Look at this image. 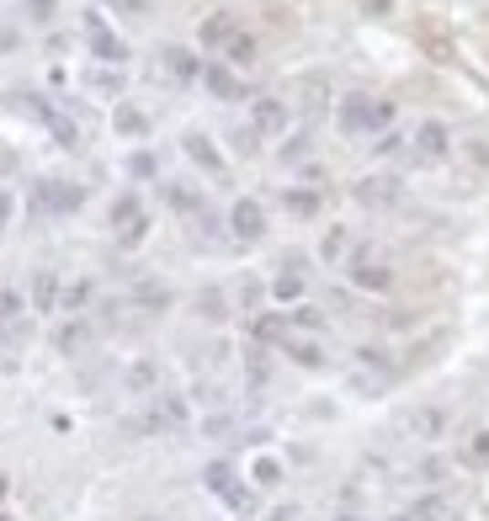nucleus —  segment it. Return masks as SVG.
<instances>
[{
  "label": "nucleus",
  "mask_w": 489,
  "mask_h": 521,
  "mask_svg": "<svg viewBox=\"0 0 489 521\" xmlns=\"http://www.w3.org/2000/svg\"><path fill=\"white\" fill-rule=\"evenodd\" d=\"M336 123H340V133H346V139L389 133V123H394V101H383V96H367V91H351V96H340Z\"/></svg>",
  "instance_id": "obj_1"
},
{
  "label": "nucleus",
  "mask_w": 489,
  "mask_h": 521,
  "mask_svg": "<svg viewBox=\"0 0 489 521\" xmlns=\"http://www.w3.org/2000/svg\"><path fill=\"white\" fill-rule=\"evenodd\" d=\"M346 282L357 287V293H389L394 287V266H389V255L372 245H357L346 255Z\"/></svg>",
  "instance_id": "obj_2"
},
{
  "label": "nucleus",
  "mask_w": 489,
  "mask_h": 521,
  "mask_svg": "<svg viewBox=\"0 0 489 521\" xmlns=\"http://www.w3.org/2000/svg\"><path fill=\"white\" fill-rule=\"evenodd\" d=\"M203 485H208V495H218V500H224L234 516H244V511L255 505V490H250L240 474H234V463H229V458H213V463H208V468H203Z\"/></svg>",
  "instance_id": "obj_3"
},
{
  "label": "nucleus",
  "mask_w": 489,
  "mask_h": 521,
  "mask_svg": "<svg viewBox=\"0 0 489 521\" xmlns=\"http://www.w3.org/2000/svg\"><path fill=\"white\" fill-rule=\"evenodd\" d=\"M107 224H112V234H118V245H122V250L144 245V234H150L144 197H139V192H122L118 203H112V214H107Z\"/></svg>",
  "instance_id": "obj_4"
},
{
  "label": "nucleus",
  "mask_w": 489,
  "mask_h": 521,
  "mask_svg": "<svg viewBox=\"0 0 489 521\" xmlns=\"http://www.w3.org/2000/svg\"><path fill=\"white\" fill-rule=\"evenodd\" d=\"M389 378H394V372H389V357L367 346V351H357V368L346 372V389L357 399H383L389 394Z\"/></svg>",
  "instance_id": "obj_5"
},
{
  "label": "nucleus",
  "mask_w": 489,
  "mask_h": 521,
  "mask_svg": "<svg viewBox=\"0 0 489 521\" xmlns=\"http://www.w3.org/2000/svg\"><path fill=\"white\" fill-rule=\"evenodd\" d=\"M86 48H91V59H101V64H128V43H122L118 32L101 22V11H86Z\"/></svg>",
  "instance_id": "obj_6"
},
{
  "label": "nucleus",
  "mask_w": 489,
  "mask_h": 521,
  "mask_svg": "<svg viewBox=\"0 0 489 521\" xmlns=\"http://www.w3.org/2000/svg\"><path fill=\"white\" fill-rule=\"evenodd\" d=\"M293 123V107L282 101V96H255L250 101V128H255V139H276V133H287Z\"/></svg>",
  "instance_id": "obj_7"
},
{
  "label": "nucleus",
  "mask_w": 489,
  "mask_h": 521,
  "mask_svg": "<svg viewBox=\"0 0 489 521\" xmlns=\"http://www.w3.org/2000/svg\"><path fill=\"white\" fill-rule=\"evenodd\" d=\"M32 203H37V214H75L86 203V186L80 182H37Z\"/></svg>",
  "instance_id": "obj_8"
},
{
  "label": "nucleus",
  "mask_w": 489,
  "mask_h": 521,
  "mask_svg": "<svg viewBox=\"0 0 489 521\" xmlns=\"http://www.w3.org/2000/svg\"><path fill=\"white\" fill-rule=\"evenodd\" d=\"M192 421V410H186L182 394H154L150 399V415L139 421V431H182Z\"/></svg>",
  "instance_id": "obj_9"
},
{
  "label": "nucleus",
  "mask_w": 489,
  "mask_h": 521,
  "mask_svg": "<svg viewBox=\"0 0 489 521\" xmlns=\"http://www.w3.org/2000/svg\"><path fill=\"white\" fill-rule=\"evenodd\" d=\"M229 234L244 240V245L261 240V234H266V208H261L255 197H234V203H229Z\"/></svg>",
  "instance_id": "obj_10"
},
{
  "label": "nucleus",
  "mask_w": 489,
  "mask_h": 521,
  "mask_svg": "<svg viewBox=\"0 0 489 521\" xmlns=\"http://www.w3.org/2000/svg\"><path fill=\"white\" fill-rule=\"evenodd\" d=\"M203 86L213 91V101H250V86L240 80V69H229L224 59L203 64Z\"/></svg>",
  "instance_id": "obj_11"
},
{
  "label": "nucleus",
  "mask_w": 489,
  "mask_h": 521,
  "mask_svg": "<svg viewBox=\"0 0 489 521\" xmlns=\"http://www.w3.org/2000/svg\"><path fill=\"white\" fill-rule=\"evenodd\" d=\"M410 144H415V160H421V165H436V160H447V150H453V133H447V123H436V118H426V123L415 128V139H410Z\"/></svg>",
  "instance_id": "obj_12"
},
{
  "label": "nucleus",
  "mask_w": 489,
  "mask_h": 521,
  "mask_svg": "<svg viewBox=\"0 0 489 521\" xmlns=\"http://www.w3.org/2000/svg\"><path fill=\"white\" fill-rule=\"evenodd\" d=\"M160 69H165L176 86H192V80H203V59H197V48H182V43L160 48Z\"/></svg>",
  "instance_id": "obj_13"
},
{
  "label": "nucleus",
  "mask_w": 489,
  "mask_h": 521,
  "mask_svg": "<svg viewBox=\"0 0 489 521\" xmlns=\"http://www.w3.org/2000/svg\"><path fill=\"white\" fill-rule=\"evenodd\" d=\"M182 154L197 165V171H208V176H224V165H229V160L218 154L213 139H208V133H197V128H192V133H182Z\"/></svg>",
  "instance_id": "obj_14"
},
{
  "label": "nucleus",
  "mask_w": 489,
  "mask_h": 521,
  "mask_svg": "<svg viewBox=\"0 0 489 521\" xmlns=\"http://www.w3.org/2000/svg\"><path fill=\"white\" fill-rule=\"evenodd\" d=\"M282 357H293L298 368H308V372H319V368H330V351L319 346V336H282Z\"/></svg>",
  "instance_id": "obj_15"
},
{
  "label": "nucleus",
  "mask_w": 489,
  "mask_h": 521,
  "mask_svg": "<svg viewBox=\"0 0 489 521\" xmlns=\"http://www.w3.org/2000/svg\"><path fill=\"white\" fill-rule=\"evenodd\" d=\"M351 197H357L362 208H394L399 203V176H362V182L351 186Z\"/></svg>",
  "instance_id": "obj_16"
},
{
  "label": "nucleus",
  "mask_w": 489,
  "mask_h": 521,
  "mask_svg": "<svg viewBox=\"0 0 489 521\" xmlns=\"http://www.w3.org/2000/svg\"><path fill=\"white\" fill-rule=\"evenodd\" d=\"M54 346H59L64 357H80V351L91 346V325H86V314H64V325L54 330Z\"/></svg>",
  "instance_id": "obj_17"
},
{
  "label": "nucleus",
  "mask_w": 489,
  "mask_h": 521,
  "mask_svg": "<svg viewBox=\"0 0 489 521\" xmlns=\"http://www.w3.org/2000/svg\"><path fill=\"white\" fill-rule=\"evenodd\" d=\"M234 16H229V11H208V16H203V27H197V43H203V48H213V54H224V43H229V37H234Z\"/></svg>",
  "instance_id": "obj_18"
},
{
  "label": "nucleus",
  "mask_w": 489,
  "mask_h": 521,
  "mask_svg": "<svg viewBox=\"0 0 489 521\" xmlns=\"http://www.w3.org/2000/svg\"><path fill=\"white\" fill-rule=\"evenodd\" d=\"M304 287H308L304 261H287V266L272 276V298H276V304H298V298H304Z\"/></svg>",
  "instance_id": "obj_19"
},
{
  "label": "nucleus",
  "mask_w": 489,
  "mask_h": 521,
  "mask_svg": "<svg viewBox=\"0 0 489 521\" xmlns=\"http://www.w3.org/2000/svg\"><path fill=\"white\" fill-rule=\"evenodd\" d=\"M59 298H64L59 272H37L32 276V304H37V314H59Z\"/></svg>",
  "instance_id": "obj_20"
},
{
  "label": "nucleus",
  "mask_w": 489,
  "mask_h": 521,
  "mask_svg": "<svg viewBox=\"0 0 489 521\" xmlns=\"http://www.w3.org/2000/svg\"><path fill=\"white\" fill-rule=\"evenodd\" d=\"M282 208H287L293 218H319L325 197H319L314 186H287V192H282Z\"/></svg>",
  "instance_id": "obj_21"
},
{
  "label": "nucleus",
  "mask_w": 489,
  "mask_h": 521,
  "mask_svg": "<svg viewBox=\"0 0 489 521\" xmlns=\"http://www.w3.org/2000/svg\"><path fill=\"white\" fill-rule=\"evenodd\" d=\"M165 203H171L182 218L203 214V192H197V186H186V182H165Z\"/></svg>",
  "instance_id": "obj_22"
},
{
  "label": "nucleus",
  "mask_w": 489,
  "mask_h": 521,
  "mask_svg": "<svg viewBox=\"0 0 489 521\" xmlns=\"http://www.w3.org/2000/svg\"><path fill=\"white\" fill-rule=\"evenodd\" d=\"M404 431H410V436H421V442H436V436L447 431V415H442V410H410Z\"/></svg>",
  "instance_id": "obj_23"
},
{
  "label": "nucleus",
  "mask_w": 489,
  "mask_h": 521,
  "mask_svg": "<svg viewBox=\"0 0 489 521\" xmlns=\"http://www.w3.org/2000/svg\"><path fill=\"white\" fill-rule=\"evenodd\" d=\"M112 128H118L122 139H144V133H150V118H144L133 101H122L118 112H112Z\"/></svg>",
  "instance_id": "obj_24"
},
{
  "label": "nucleus",
  "mask_w": 489,
  "mask_h": 521,
  "mask_svg": "<svg viewBox=\"0 0 489 521\" xmlns=\"http://www.w3.org/2000/svg\"><path fill=\"white\" fill-rule=\"evenodd\" d=\"M255 54H261V48H255V37H250V32H234V37L224 43V64H229V69H244V64H255Z\"/></svg>",
  "instance_id": "obj_25"
},
{
  "label": "nucleus",
  "mask_w": 489,
  "mask_h": 521,
  "mask_svg": "<svg viewBox=\"0 0 489 521\" xmlns=\"http://www.w3.org/2000/svg\"><path fill=\"white\" fill-rule=\"evenodd\" d=\"M250 485H255V490H276V485H282V463L261 453V458L250 463Z\"/></svg>",
  "instance_id": "obj_26"
},
{
  "label": "nucleus",
  "mask_w": 489,
  "mask_h": 521,
  "mask_svg": "<svg viewBox=\"0 0 489 521\" xmlns=\"http://www.w3.org/2000/svg\"><path fill=\"white\" fill-rule=\"evenodd\" d=\"M22 16H27L32 27H48L59 16V0H22Z\"/></svg>",
  "instance_id": "obj_27"
},
{
  "label": "nucleus",
  "mask_w": 489,
  "mask_h": 521,
  "mask_svg": "<svg viewBox=\"0 0 489 521\" xmlns=\"http://www.w3.org/2000/svg\"><path fill=\"white\" fill-rule=\"evenodd\" d=\"M22 304H27V298H22L16 287H0V336H5L11 325H16V314H22Z\"/></svg>",
  "instance_id": "obj_28"
},
{
  "label": "nucleus",
  "mask_w": 489,
  "mask_h": 521,
  "mask_svg": "<svg viewBox=\"0 0 489 521\" xmlns=\"http://www.w3.org/2000/svg\"><path fill=\"white\" fill-rule=\"evenodd\" d=\"M48 133L59 139V150H80V128L69 123L64 112H54V118H48Z\"/></svg>",
  "instance_id": "obj_29"
},
{
  "label": "nucleus",
  "mask_w": 489,
  "mask_h": 521,
  "mask_svg": "<svg viewBox=\"0 0 489 521\" xmlns=\"http://www.w3.org/2000/svg\"><path fill=\"white\" fill-rule=\"evenodd\" d=\"M154 383H160V368H154V362H133V368H128V389H133V394H144Z\"/></svg>",
  "instance_id": "obj_30"
},
{
  "label": "nucleus",
  "mask_w": 489,
  "mask_h": 521,
  "mask_svg": "<svg viewBox=\"0 0 489 521\" xmlns=\"http://www.w3.org/2000/svg\"><path fill=\"white\" fill-rule=\"evenodd\" d=\"M133 298H139L144 308H171V293H165L160 282H139V287H133Z\"/></svg>",
  "instance_id": "obj_31"
},
{
  "label": "nucleus",
  "mask_w": 489,
  "mask_h": 521,
  "mask_svg": "<svg viewBox=\"0 0 489 521\" xmlns=\"http://www.w3.org/2000/svg\"><path fill=\"white\" fill-rule=\"evenodd\" d=\"M80 304H91V282H69L64 298H59V314H75Z\"/></svg>",
  "instance_id": "obj_32"
},
{
  "label": "nucleus",
  "mask_w": 489,
  "mask_h": 521,
  "mask_svg": "<svg viewBox=\"0 0 489 521\" xmlns=\"http://www.w3.org/2000/svg\"><path fill=\"white\" fill-rule=\"evenodd\" d=\"M346 250H351V234H346V229H330V234H325V245H319V255H325V261H340Z\"/></svg>",
  "instance_id": "obj_33"
},
{
  "label": "nucleus",
  "mask_w": 489,
  "mask_h": 521,
  "mask_svg": "<svg viewBox=\"0 0 489 521\" xmlns=\"http://www.w3.org/2000/svg\"><path fill=\"white\" fill-rule=\"evenodd\" d=\"M154 171H160V160H154L150 150H139L133 160H128V176H133V182H150Z\"/></svg>",
  "instance_id": "obj_34"
},
{
  "label": "nucleus",
  "mask_w": 489,
  "mask_h": 521,
  "mask_svg": "<svg viewBox=\"0 0 489 521\" xmlns=\"http://www.w3.org/2000/svg\"><path fill=\"white\" fill-rule=\"evenodd\" d=\"M410 516H415V521H447V505H442V500H421Z\"/></svg>",
  "instance_id": "obj_35"
},
{
  "label": "nucleus",
  "mask_w": 489,
  "mask_h": 521,
  "mask_svg": "<svg viewBox=\"0 0 489 521\" xmlns=\"http://www.w3.org/2000/svg\"><path fill=\"white\" fill-rule=\"evenodd\" d=\"M468 463H479V468H489V431H479V436L468 442Z\"/></svg>",
  "instance_id": "obj_36"
},
{
  "label": "nucleus",
  "mask_w": 489,
  "mask_h": 521,
  "mask_svg": "<svg viewBox=\"0 0 489 521\" xmlns=\"http://www.w3.org/2000/svg\"><path fill=\"white\" fill-rule=\"evenodd\" d=\"M378 154H399L404 150V133H378V144H372Z\"/></svg>",
  "instance_id": "obj_37"
},
{
  "label": "nucleus",
  "mask_w": 489,
  "mask_h": 521,
  "mask_svg": "<svg viewBox=\"0 0 489 521\" xmlns=\"http://www.w3.org/2000/svg\"><path fill=\"white\" fill-rule=\"evenodd\" d=\"M112 11H122V16H144L150 11V0H107Z\"/></svg>",
  "instance_id": "obj_38"
},
{
  "label": "nucleus",
  "mask_w": 489,
  "mask_h": 521,
  "mask_svg": "<svg viewBox=\"0 0 489 521\" xmlns=\"http://www.w3.org/2000/svg\"><path fill=\"white\" fill-rule=\"evenodd\" d=\"M255 144H261V139H255V128H240V133H234V150H240V154H255Z\"/></svg>",
  "instance_id": "obj_39"
},
{
  "label": "nucleus",
  "mask_w": 489,
  "mask_h": 521,
  "mask_svg": "<svg viewBox=\"0 0 489 521\" xmlns=\"http://www.w3.org/2000/svg\"><path fill=\"white\" fill-rule=\"evenodd\" d=\"M308 154V139L304 133H298V139H287V150H282V160H287V165H293V160H304Z\"/></svg>",
  "instance_id": "obj_40"
},
{
  "label": "nucleus",
  "mask_w": 489,
  "mask_h": 521,
  "mask_svg": "<svg viewBox=\"0 0 489 521\" xmlns=\"http://www.w3.org/2000/svg\"><path fill=\"white\" fill-rule=\"evenodd\" d=\"M357 5H362L367 16H389V5H394V0H357Z\"/></svg>",
  "instance_id": "obj_41"
},
{
  "label": "nucleus",
  "mask_w": 489,
  "mask_h": 521,
  "mask_svg": "<svg viewBox=\"0 0 489 521\" xmlns=\"http://www.w3.org/2000/svg\"><path fill=\"white\" fill-rule=\"evenodd\" d=\"M91 86H96V91H118V75H101V69H96Z\"/></svg>",
  "instance_id": "obj_42"
},
{
  "label": "nucleus",
  "mask_w": 489,
  "mask_h": 521,
  "mask_svg": "<svg viewBox=\"0 0 489 521\" xmlns=\"http://www.w3.org/2000/svg\"><path fill=\"white\" fill-rule=\"evenodd\" d=\"M11 208H16V203H11V192H0V234H5V224H11Z\"/></svg>",
  "instance_id": "obj_43"
},
{
  "label": "nucleus",
  "mask_w": 489,
  "mask_h": 521,
  "mask_svg": "<svg viewBox=\"0 0 489 521\" xmlns=\"http://www.w3.org/2000/svg\"><path fill=\"white\" fill-rule=\"evenodd\" d=\"M272 521H298V505H282V511H272Z\"/></svg>",
  "instance_id": "obj_44"
},
{
  "label": "nucleus",
  "mask_w": 489,
  "mask_h": 521,
  "mask_svg": "<svg viewBox=\"0 0 489 521\" xmlns=\"http://www.w3.org/2000/svg\"><path fill=\"white\" fill-rule=\"evenodd\" d=\"M5 490H11V479H5V474H0V500H5Z\"/></svg>",
  "instance_id": "obj_45"
},
{
  "label": "nucleus",
  "mask_w": 489,
  "mask_h": 521,
  "mask_svg": "<svg viewBox=\"0 0 489 521\" xmlns=\"http://www.w3.org/2000/svg\"><path fill=\"white\" fill-rule=\"evenodd\" d=\"M0 521H16V516H11V511H0Z\"/></svg>",
  "instance_id": "obj_46"
},
{
  "label": "nucleus",
  "mask_w": 489,
  "mask_h": 521,
  "mask_svg": "<svg viewBox=\"0 0 489 521\" xmlns=\"http://www.w3.org/2000/svg\"><path fill=\"white\" fill-rule=\"evenodd\" d=\"M336 521H357V516H336Z\"/></svg>",
  "instance_id": "obj_47"
},
{
  "label": "nucleus",
  "mask_w": 489,
  "mask_h": 521,
  "mask_svg": "<svg viewBox=\"0 0 489 521\" xmlns=\"http://www.w3.org/2000/svg\"><path fill=\"white\" fill-rule=\"evenodd\" d=\"M394 521H415V516H394Z\"/></svg>",
  "instance_id": "obj_48"
}]
</instances>
